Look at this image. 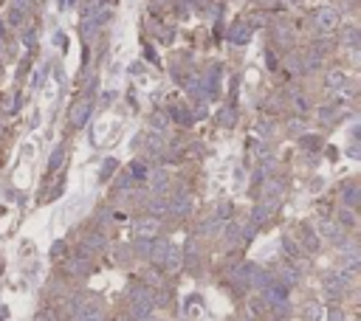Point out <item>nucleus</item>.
<instances>
[{"instance_id":"1","label":"nucleus","mask_w":361,"mask_h":321,"mask_svg":"<svg viewBox=\"0 0 361 321\" xmlns=\"http://www.w3.org/2000/svg\"><path fill=\"white\" fill-rule=\"evenodd\" d=\"M76 321H105V307L99 302L76 304Z\"/></svg>"},{"instance_id":"2","label":"nucleus","mask_w":361,"mask_h":321,"mask_svg":"<svg viewBox=\"0 0 361 321\" xmlns=\"http://www.w3.org/2000/svg\"><path fill=\"white\" fill-rule=\"evenodd\" d=\"M133 234H136V240H152V237L158 234V220L155 217L139 220V223L133 226Z\"/></svg>"},{"instance_id":"3","label":"nucleus","mask_w":361,"mask_h":321,"mask_svg":"<svg viewBox=\"0 0 361 321\" xmlns=\"http://www.w3.org/2000/svg\"><path fill=\"white\" fill-rule=\"evenodd\" d=\"M65 270H68L71 276H85V273L90 270V257H85V254L71 257V259L65 262Z\"/></svg>"},{"instance_id":"4","label":"nucleus","mask_w":361,"mask_h":321,"mask_svg":"<svg viewBox=\"0 0 361 321\" xmlns=\"http://www.w3.org/2000/svg\"><path fill=\"white\" fill-rule=\"evenodd\" d=\"M336 23H339V11H336L333 6H322V9L316 11V26L319 28L330 31V28H336Z\"/></svg>"},{"instance_id":"5","label":"nucleus","mask_w":361,"mask_h":321,"mask_svg":"<svg viewBox=\"0 0 361 321\" xmlns=\"http://www.w3.org/2000/svg\"><path fill=\"white\" fill-rule=\"evenodd\" d=\"M130 302H136V304H150V307H155V293H152L150 287L136 285V287L130 290Z\"/></svg>"},{"instance_id":"6","label":"nucleus","mask_w":361,"mask_h":321,"mask_svg":"<svg viewBox=\"0 0 361 321\" xmlns=\"http://www.w3.org/2000/svg\"><path fill=\"white\" fill-rule=\"evenodd\" d=\"M265 299H268L271 304H285V302H288V287L271 282V285L265 287Z\"/></svg>"},{"instance_id":"7","label":"nucleus","mask_w":361,"mask_h":321,"mask_svg":"<svg viewBox=\"0 0 361 321\" xmlns=\"http://www.w3.org/2000/svg\"><path fill=\"white\" fill-rule=\"evenodd\" d=\"M107 245V240L102 234H88L85 237V243H82V251L79 254H85V257H90V254H96V251H102Z\"/></svg>"},{"instance_id":"8","label":"nucleus","mask_w":361,"mask_h":321,"mask_svg":"<svg viewBox=\"0 0 361 321\" xmlns=\"http://www.w3.org/2000/svg\"><path fill=\"white\" fill-rule=\"evenodd\" d=\"M88 116H90V102H79L71 110V124L73 127H82V124L88 122Z\"/></svg>"},{"instance_id":"9","label":"nucleus","mask_w":361,"mask_h":321,"mask_svg":"<svg viewBox=\"0 0 361 321\" xmlns=\"http://www.w3.org/2000/svg\"><path fill=\"white\" fill-rule=\"evenodd\" d=\"M248 37H251V28H248L246 23H237V26H231V31H229V40H231L234 45L248 43Z\"/></svg>"},{"instance_id":"10","label":"nucleus","mask_w":361,"mask_h":321,"mask_svg":"<svg viewBox=\"0 0 361 321\" xmlns=\"http://www.w3.org/2000/svg\"><path fill=\"white\" fill-rule=\"evenodd\" d=\"M189 208H192L189 194H175L172 203H169V211H172V214H189Z\"/></svg>"},{"instance_id":"11","label":"nucleus","mask_w":361,"mask_h":321,"mask_svg":"<svg viewBox=\"0 0 361 321\" xmlns=\"http://www.w3.org/2000/svg\"><path fill=\"white\" fill-rule=\"evenodd\" d=\"M167 251H169V243H167V240H161V243H155L150 248V259L161 268V265H164V257H167Z\"/></svg>"},{"instance_id":"12","label":"nucleus","mask_w":361,"mask_h":321,"mask_svg":"<svg viewBox=\"0 0 361 321\" xmlns=\"http://www.w3.org/2000/svg\"><path fill=\"white\" fill-rule=\"evenodd\" d=\"M161 268H167V270L181 268V251H178L172 243H169V251H167V257H164V265H161Z\"/></svg>"},{"instance_id":"13","label":"nucleus","mask_w":361,"mask_h":321,"mask_svg":"<svg viewBox=\"0 0 361 321\" xmlns=\"http://www.w3.org/2000/svg\"><path fill=\"white\" fill-rule=\"evenodd\" d=\"M206 85H209V96H212V99L220 93V68H212V70H209V79H206Z\"/></svg>"},{"instance_id":"14","label":"nucleus","mask_w":361,"mask_h":321,"mask_svg":"<svg viewBox=\"0 0 361 321\" xmlns=\"http://www.w3.org/2000/svg\"><path fill=\"white\" fill-rule=\"evenodd\" d=\"M223 237H226V245H240V240H243L240 237V226L237 223H229L226 231H223Z\"/></svg>"},{"instance_id":"15","label":"nucleus","mask_w":361,"mask_h":321,"mask_svg":"<svg viewBox=\"0 0 361 321\" xmlns=\"http://www.w3.org/2000/svg\"><path fill=\"white\" fill-rule=\"evenodd\" d=\"M325 285H327V290H330V293H342V287L347 285V279L339 276V273H330V276L325 279Z\"/></svg>"},{"instance_id":"16","label":"nucleus","mask_w":361,"mask_h":321,"mask_svg":"<svg viewBox=\"0 0 361 321\" xmlns=\"http://www.w3.org/2000/svg\"><path fill=\"white\" fill-rule=\"evenodd\" d=\"M172 119L181 124H192V113H189V107H184V104H175L172 107Z\"/></svg>"},{"instance_id":"17","label":"nucleus","mask_w":361,"mask_h":321,"mask_svg":"<svg viewBox=\"0 0 361 321\" xmlns=\"http://www.w3.org/2000/svg\"><path fill=\"white\" fill-rule=\"evenodd\" d=\"M62 161H65V149L57 147V149L51 152V161H48V172H57V169L62 166Z\"/></svg>"},{"instance_id":"18","label":"nucleus","mask_w":361,"mask_h":321,"mask_svg":"<svg viewBox=\"0 0 361 321\" xmlns=\"http://www.w3.org/2000/svg\"><path fill=\"white\" fill-rule=\"evenodd\" d=\"M186 90H189V96H203V90H201V79H195V76H189L186 79Z\"/></svg>"},{"instance_id":"19","label":"nucleus","mask_w":361,"mask_h":321,"mask_svg":"<svg viewBox=\"0 0 361 321\" xmlns=\"http://www.w3.org/2000/svg\"><path fill=\"white\" fill-rule=\"evenodd\" d=\"M110 20H113V9H102L96 17H93V26H107Z\"/></svg>"},{"instance_id":"20","label":"nucleus","mask_w":361,"mask_h":321,"mask_svg":"<svg viewBox=\"0 0 361 321\" xmlns=\"http://www.w3.org/2000/svg\"><path fill=\"white\" fill-rule=\"evenodd\" d=\"M150 211H152V214H164V211H169V203L164 197H155L150 203Z\"/></svg>"},{"instance_id":"21","label":"nucleus","mask_w":361,"mask_h":321,"mask_svg":"<svg viewBox=\"0 0 361 321\" xmlns=\"http://www.w3.org/2000/svg\"><path fill=\"white\" fill-rule=\"evenodd\" d=\"M268 217V206H257L254 208V214H251V223H254V228L257 226H263V220Z\"/></svg>"},{"instance_id":"22","label":"nucleus","mask_w":361,"mask_h":321,"mask_svg":"<svg viewBox=\"0 0 361 321\" xmlns=\"http://www.w3.org/2000/svg\"><path fill=\"white\" fill-rule=\"evenodd\" d=\"M127 175H130V181H141V178L147 175V166H144V164H133Z\"/></svg>"},{"instance_id":"23","label":"nucleus","mask_w":361,"mask_h":321,"mask_svg":"<svg viewBox=\"0 0 361 321\" xmlns=\"http://www.w3.org/2000/svg\"><path fill=\"white\" fill-rule=\"evenodd\" d=\"M327 85L339 90V87L344 85V76H342V73H339V70H330V73H327Z\"/></svg>"},{"instance_id":"24","label":"nucleus","mask_w":361,"mask_h":321,"mask_svg":"<svg viewBox=\"0 0 361 321\" xmlns=\"http://www.w3.org/2000/svg\"><path fill=\"white\" fill-rule=\"evenodd\" d=\"M150 124L155 127V130H161V132H164V130H167V116H164V113H152Z\"/></svg>"},{"instance_id":"25","label":"nucleus","mask_w":361,"mask_h":321,"mask_svg":"<svg viewBox=\"0 0 361 321\" xmlns=\"http://www.w3.org/2000/svg\"><path fill=\"white\" fill-rule=\"evenodd\" d=\"M356 197H359V189H356V186H347V189H344V203H347V206H356Z\"/></svg>"},{"instance_id":"26","label":"nucleus","mask_w":361,"mask_h":321,"mask_svg":"<svg viewBox=\"0 0 361 321\" xmlns=\"http://www.w3.org/2000/svg\"><path fill=\"white\" fill-rule=\"evenodd\" d=\"M308 319L310 321H322V307H319V304H310L308 307Z\"/></svg>"},{"instance_id":"27","label":"nucleus","mask_w":361,"mask_h":321,"mask_svg":"<svg viewBox=\"0 0 361 321\" xmlns=\"http://www.w3.org/2000/svg\"><path fill=\"white\" fill-rule=\"evenodd\" d=\"M164 186H167V175H164V172H158L155 178H152V189L158 192V189H164Z\"/></svg>"},{"instance_id":"28","label":"nucleus","mask_w":361,"mask_h":321,"mask_svg":"<svg viewBox=\"0 0 361 321\" xmlns=\"http://www.w3.org/2000/svg\"><path fill=\"white\" fill-rule=\"evenodd\" d=\"M147 147H150V149H158V147H161V135H158V132H150V138H147Z\"/></svg>"},{"instance_id":"29","label":"nucleus","mask_w":361,"mask_h":321,"mask_svg":"<svg viewBox=\"0 0 361 321\" xmlns=\"http://www.w3.org/2000/svg\"><path fill=\"white\" fill-rule=\"evenodd\" d=\"M9 23L11 26H20L23 20H20V9H11V14H9Z\"/></svg>"},{"instance_id":"30","label":"nucleus","mask_w":361,"mask_h":321,"mask_svg":"<svg viewBox=\"0 0 361 321\" xmlns=\"http://www.w3.org/2000/svg\"><path fill=\"white\" fill-rule=\"evenodd\" d=\"M282 245H285V254H296V243H291V240H288V237H285V240H282Z\"/></svg>"},{"instance_id":"31","label":"nucleus","mask_w":361,"mask_h":321,"mask_svg":"<svg viewBox=\"0 0 361 321\" xmlns=\"http://www.w3.org/2000/svg\"><path fill=\"white\" fill-rule=\"evenodd\" d=\"M305 243H308V248H310V251H316V248H319V237L308 234V240H305Z\"/></svg>"},{"instance_id":"32","label":"nucleus","mask_w":361,"mask_h":321,"mask_svg":"<svg viewBox=\"0 0 361 321\" xmlns=\"http://www.w3.org/2000/svg\"><path fill=\"white\" fill-rule=\"evenodd\" d=\"M223 124H229V127L234 124V110L231 107H229V113H223Z\"/></svg>"},{"instance_id":"33","label":"nucleus","mask_w":361,"mask_h":321,"mask_svg":"<svg viewBox=\"0 0 361 321\" xmlns=\"http://www.w3.org/2000/svg\"><path fill=\"white\" fill-rule=\"evenodd\" d=\"M342 220H344V226H353V214H350V211H344Z\"/></svg>"},{"instance_id":"34","label":"nucleus","mask_w":361,"mask_h":321,"mask_svg":"<svg viewBox=\"0 0 361 321\" xmlns=\"http://www.w3.org/2000/svg\"><path fill=\"white\" fill-rule=\"evenodd\" d=\"M60 254H62V243H57V245L51 248V257H60Z\"/></svg>"},{"instance_id":"35","label":"nucleus","mask_w":361,"mask_h":321,"mask_svg":"<svg viewBox=\"0 0 361 321\" xmlns=\"http://www.w3.org/2000/svg\"><path fill=\"white\" fill-rule=\"evenodd\" d=\"M26 45H34V31H26Z\"/></svg>"},{"instance_id":"36","label":"nucleus","mask_w":361,"mask_h":321,"mask_svg":"<svg viewBox=\"0 0 361 321\" xmlns=\"http://www.w3.org/2000/svg\"><path fill=\"white\" fill-rule=\"evenodd\" d=\"M31 152H34V147H31V144H26V147H23V155L31 158Z\"/></svg>"},{"instance_id":"37","label":"nucleus","mask_w":361,"mask_h":321,"mask_svg":"<svg viewBox=\"0 0 361 321\" xmlns=\"http://www.w3.org/2000/svg\"><path fill=\"white\" fill-rule=\"evenodd\" d=\"M119 321H133V319H130V316H122V319H119Z\"/></svg>"}]
</instances>
